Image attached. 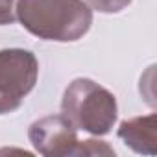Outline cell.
<instances>
[{
  "label": "cell",
  "instance_id": "6da1fadb",
  "mask_svg": "<svg viewBox=\"0 0 157 157\" xmlns=\"http://www.w3.org/2000/svg\"><path fill=\"white\" fill-rule=\"evenodd\" d=\"M15 17L32 35L57 43L82 39L93 24L85 0H17Z\"/></svg>",
  "mask_w": 157,
  "mask_h": 157
},
{
  "label": "cell",
  "instance_id": "7a4b0ae2",
  "mask_svg": "<svg viewBox=\"0 0 157 157\" xmlns=\"http://www.w3.org/2000/svg\"><path fill=\"white\" fill-rule=\"evenodd\" d=\"M61 115L76 129L100 137L113 129L118 105L115 94L100 83L89 78H76L63 93Z\"/></svg>",
  "mask_w": 157,
  "mask_h": 157
},
{
  "label": "cell",
  "instance_id": "3957f363",
  "mask_svg": "<svg viewBox=\"0 0 157 157\" xmlns=\"http://www.w3.org/2000/svg\"><path fill=\"white\" fill-rule=\"evenodd\" d=\"M39 76V61L24 48L0 50V115L17 111L33 91Z\"/></svg>",
  "mask_w": 157,
  "mask_h": 157
},
{
  "label": "cell",
  "instance_id": "277c9868",
  "mask_svg": "<svg viewBox=\"0 0 157 157\" xmlns=\"http://www.w3.org/2000/svg\"><path fill=\"white\" fill-rule=\"evenodd\" d=\"M78 129L63 115H48L35 120L28 137L35 151L46 157H67L74 155L78 148Z\"/></svg>",
  "mask_w": 157,
  "mask_h": 157
},
{
  "label": "cell",
  "instance_id": "5b68a950",
  "mask_svg": "<svg viewBox=\"0 0 157 157\" xmlns=\"http://www.w3.org/2000/svg\"><path fill=\"white\" fill-rule=\"evenodd\" d=\"M118 137L128 148L142 155L157 153V115L150 113L144 117H133L124 120L118 128Z\"/></svg>",
  "mask_w": 157,
  "mask_h": 157
},
{
  "label": "cell",
  "instance_id": "8992f818",
  "mask_svg": "<svg viewBox=\"0 0 157 157\" xmlns=\"http://www.w3.org/2000/svg\"><path fill=\"white\" fill-rule=\"evenodd\" d=\"M74 155H115V150L109 148L104 140H80L78 142V148H76V153Z\"/></svg>",
  "mask_w": 157,
  "mask_h": 157
},
{
  "label": "cell",
  "instance_id": "52a82bcc",
  "mask_svg": "<svg viewBox=\"0 0 157 157\" xmlns=\"http://www.w3.org/2000/svg\"><path fill=\"white\" fill-rule=\"evenodd\" d=\"M85 2L91 6V10L100 13H118L131 4V0H85Z\"/></svg>",
  "mask_w": 157,
  "mask_h": 157
},
{
  "label": "cell",
  "instance_id": "ba28073f",
  "mask_svg": "<svg viewBox=\"0 0 157 157\" xmlns=\"http://www.w3.org/2000/svg\"><path fill=\"white\" fill-rule=\"evenodd\" d=\"M15 0H0V26L15 21Z\"/></svg>",
  "mask_w": 157,
  "mask_h": 157
}]
</instances>
